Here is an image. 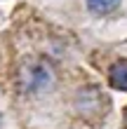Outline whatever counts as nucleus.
<instances>
[{
	"instance_id": "f257e3e1",
	"label": "nucleus",
	"mask_w": 127,
	"mask_h": 129,
	"mask_svg": "<svg viewBox=\"0 0 127 129\" xmlns=\"http://www.w3.org/2000/svg\"><path fill=\"white\" fill-rule=\"evenodd\" d=\"M52 82V66L45 59H31L19 71V85L24 92H42Z\"/></svg>"
},
{
	"instance_id": "f03ea898",
	"label": "nucleus",
	"mask_w": 127,
	"mask_h": 129,
	"mask_svg": "<svg viewBox=\"0 0 127 129\" xmlns=\"http://www.w3.org/2000/svg\"><path fill=\"white\" fill-rule=\"evenodd\" d=\"M108 82L113 89H120V92H127V59L118 61L111 66L108 71Z\"/></svg>"
},
{
	"instance_id": "7ed1b4c3",
	"label": "nucleus",
	"mask_w": 127,
	"mask_h": 129,
	"mask_svg": "<svg viewBox=\"0 0 127 129\" xmlns=\"http://www.w3.org/2000/svg\"><path fill=\"white\" fill-rule=\"evenodd\" d=\"M118 5H120V0H87V7H89V12H94V14H111V12H115L118 10Z\"/></svg>"
}]
</instances>
